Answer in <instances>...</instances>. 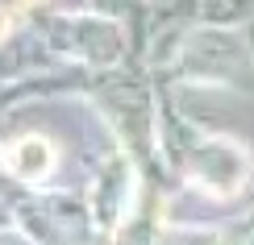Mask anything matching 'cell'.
<instances>
[{
	"instance_id": "6da1fadb",
	"label": "cell",
	"mask_w": 254,
	"mask_h": 245,
	"mask_svg": "<svg viewBox=\"0 0 254 245\" xmlns=\"http://www.w3.org/2000/svg\"><path fill=\"white\" fill-rule=\"evenodd\" d=\"M4 162L13 175L21 179H42V175H50V166H55V150H50V142L46 137H21L17 146H8V154H4Z\"/></svg>"
},
{
	"instance_id": "7a4b0ae2",
	"label": "cell",
	"mask_w": 254,
	"mask_h": 245,
	"mask_svg": "<svg viewBox=\"0 0 254 245\" xmlns=\"http://www.w3.org/2000/svg\"><path fill=\"white\" fill-rule=\"evenodd\" d=\"M34 4H38V0H13V4H0V8H4L8 17H21L25 8H34Z\"/></svg>"
},
{
	"instance_id": "3957f363",
	"label": "cell",
	"mask_w": 254,
	"mask_h": 245,
	"mask_svg": "<svg viewBox=\"0 0 254 245\" xmlns=\"http://www.w3.org/2000/svg\"><path fill=\"white\" fill-rule=\"evenodd\" d=\"M8 25H13V17H8V13H4V8H0V38H4V34H8Z\"/></svg>"
}]
</instances>
